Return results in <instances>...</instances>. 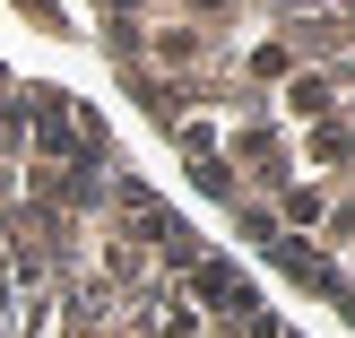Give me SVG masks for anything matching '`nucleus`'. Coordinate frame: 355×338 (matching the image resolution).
Here are the masks:
<instances>
[{
    "label": "nucleus",
    "instance_id": "nucleus-1",
    "mask_svg": "<svg viewBox=\"0 0 355 338\" xmlns=\"http://www.w3.org/2000/svg\"><path fill=\"white\" fill-rule=\"evenodd\" d=\"M191 191L321 312H347V0H87Z\"/></svg>",
    "mask_w": 355,
    "mask_h": 338
},
{
    "label": "nucleus",
    "instance_id": "nucleus-2",
    "mask_svg": "<svg viewBox=\"0 0 355 338\" xmlns=\"http://www.w3.org/2000/svg\"><path fill=\"white\" fill-rule=\"evenodd\" d=\"M0 338H304L87 96L0 61Z\"/></svg>",
    "mask_w": 355,
    "mask_h": 338
}]
</instances>
